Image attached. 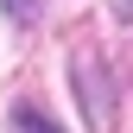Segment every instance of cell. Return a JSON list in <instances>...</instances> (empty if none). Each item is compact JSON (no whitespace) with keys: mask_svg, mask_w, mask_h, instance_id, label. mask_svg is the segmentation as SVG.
<instances>
[{"mask_svg":"<svg viewBox=\"0 0 133 133\" xmlns=\"http://www.w3.org/2000/svg\"><path fill=\"white\" fill-rule=\"evenodd\" d=\"M13 127H19V133H57V127L38 114V102H19V108H13Z\"/></svg>","mask_w":133,"mask_h":133,"instance_id":"obj_2","label":"cell"},{"mask_svg":"<svg viewBox=\"0 0 133 133\" xmlns=\"http://www.w3.org/2000/svg\"><path fill=\"white\" fill-rule=\"evenodd\" d=\"M108 13H114V25H133V0H108Z\"/></svg>","mask_w":133,"mask_h":133,"instance_id":"obj_4","label":"cell"},{"mask_svg":"<svg viewBox=\"0 0 133 133\" xmlns=\"http://www.w3.org/2000/svg\"><path fill=\"white\" fill-rule=\"evenodd\" d=\"M44 13V0H6V19H19V25H32Z\"/></svg>","mask_w":133,"mask_h":133,"instance_id":"obj_3","label":"cell"},{"mask_svg":"<svg viewBox=\"0 0 133 133\" xmlns=\"http://www.w3.org/2000/svg\"><path fill=\"white\" fill-rule=\"evenodd\" d=\"M70 89H76V108H82L89 133H114L121 127V89H114V70H108V57L95 44L70 51Z\"/></svg>","mask_w":133,"mask_h":133,"instance_id":"obj_1","label":"cell"}]
</instances>
